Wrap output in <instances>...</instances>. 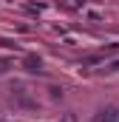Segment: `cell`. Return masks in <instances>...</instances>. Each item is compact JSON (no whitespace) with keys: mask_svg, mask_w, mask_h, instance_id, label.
I'll return each instance as SVG.
<instances>
[{"mask_svg":"<svg viewBox=\"0 0 119 122\" xmlns=\"http://www.w3.org/2000/svg\"><path fill=\"white\" fill-rule=\"evenodd\" d=\"M108 68H111V71H116V68H119V60H114L111 65H108Z\"/></svg>","mask_w":119,"mask_h":122,"instance_id":"obj_1","label":"cell"}]
</instances>
